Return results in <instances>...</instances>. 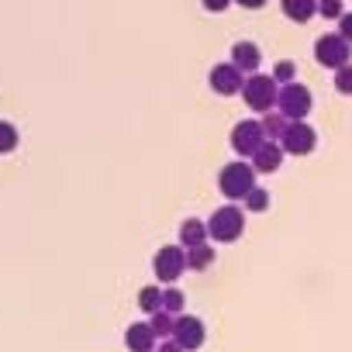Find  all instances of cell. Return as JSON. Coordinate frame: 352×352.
<instances>
[{"instance_id":"1","label":"cell","mask_w":352,"mask_h":352,"mask_svg":"<svg viewBox=\"0 0 352 352\" xmlns=\"http://www.w3.org/2000/svg\"><path fill=\"white\" fill-rule=\"evenodd\" d=\"M256 169H252V162H245V159H235V162H228L221 173H218V190L228 197V201H242L252 187H256Z\"/></svg>"},{"instance_id":"2","label":"cell","mask_w":352,"mask_h":352,"mask_svg":"<svg viewBox=\"0 0 352 352\" xmlns=\"http://www.w3.org/2000/svg\"><path fill=\"white\" fill-rule=\"evenodd\" d=\"M204 225H208V239H214V242H235L245 232V211L235 208V204H225Z\"/></svg>"},{"instance_id":"3","label":"cell","mask_w":352,"mask_h":352,"mask_svg":"<svg viewBox=\"0 0 352 352\" xmlns=\"http://www.w3.org/2000/svg\"><path fill=\"white\" fill-rule=\"evenodd\" d=\"M311 90L304 87V83H297V80H290V83H280V90H276V111L287 118V121H304L307 114H311Z\"/></svg>"},{"instance_id":"4","label":"cell","mask_w":352,"mask_h":352,"mask_svg":"<svg viewBox=\"0 0 352 352\" xmlns=\"http://www.w3.org/2000/svg\"><path fill=\"white\" fill-rule=\"evenodd\" d=\"M276 90H280V83H276L273 76H263V73H249V80L242 83L245 104H249L252 111H259V114H266V111L276 107Z\"/></svg>"},{"instance_id":"5","label":"cell","mask_w":352,"mask_h":352,"mask_svg":"<svg viewBox=\"0 0 352 352\" xmlns=\"http://www.w3.org/2000/svg\"><path fill=\"white\" fill-rule=\"evenodd\" d=\"M152 270L162 283H173L187 273V249L184 245H162L155 256H152Z\"/></svg>"},{"instance_id":"6","label":"cell","mask_w":352,"mask_h":352,"mask_svg":"<svg viewBox=\"0 0 352 352\" xmlns=\"http://www.w3.org/2000/svg\"><path fill=\"white\" fill-rule=\"evenodd\" d=\"M318 145V131L307 121H290L287 131L280 135V148L283 155H311Z\"/></svg>"},{"instance_id":"7","label":"cell","mask_w":352,"mask_h":352,"mask_svg":"<svg viewBox=\"0 0 352 352\" xmlns=\"http://www.w3.org/2000/svg\"><path fill=\"white\" fill-rule=\"evenodd\" d=\"M169 338L180 342L184 352H197V349L204 345V338H208V328H204L201 318H194V314H180V318H173V335H169Z\"/></svg>"},{"instance_id":"8","label":"cell","mask_w":352,"mask_h":352,"mask_svg":"<svg viewBox=\"0 0 352 352\" xmlns=\"http://www.w3.org/2000/svg\"><path fill=\"white\" fill-rule=\"evenodd\" d=\"M314 59L324 66V69H342L349 63V42L342 35H321L314 42Z\"/></svg>"},{"instance_id":"9","label":"cell","mask_w":352,"mask_h":352,"mask_svg":"<svg viewBox=\"0 0 352 352\" xmlns=\"http://www.w3.org/2000/svg\"><path fill=\"white\" fill-rule=\"evenodd\" d=\"M208 83H211V90H214V94H221V97H235V94H242L245 73H242L235 63H218V66L211 69Z\"/></svg>"},{"instance_id":"10","label":"cell","mask_w":352,"mask_h":352,"mask_svg":"<svg viewBox=\"0 0 352 352\" xmlns=\"http://www.w3.org/2000/svg\"><path fill=\"white\" fill-rule=\"evenodd\" d=\"M263 142H266V135H263L259 121H239V124L232 128V148L239 152V159H249Z\"/></svg>"},{"instance_id":"11","label":"cell","mask_w":352,"mask_h":352,"mask_svg":"<svg viewBox=\"0 0 352 352\" xmlns=\"http://www.w3.org/2000/svg\"><path fill=\"white\" fill-rule=\"evenodd\" d=\"M249 162H252V169H256V173H276V169H280V162H283V148H280V142L266 138V142L249 155Z\"/></svg>"},{"instance_id":"12","label":"cell","mask_w":352,"mask_h":352,"mask_svg":"<svg viewBox=\"0 0 352 352\" xmlns=\"http://www.w3.org/2000/svg\"><path fill=\"white\" fill-rule=\"evenodd\" d=\"M124 345H128V352H152V349L159 345V338H155V331L148 328V321H135V324H128V331H124Z\"/></svg>"},{"instance_id":"13","label":"cell","mask_w":352,"mask_h":352,"mask_svg":"<svg viewBox=\"0 0 352 352\" xmlns=\"http://www.w3.org/2000/svg\"><path fill=\"white\" fill-rule=\"evenodd\" d=\"M232 63H235L242 73H256L259 63H263V52H259V45H252V42H235V45H232Z\"/></svg>"},{"instance_id":"14","label":"cell","mask_w":352,"mask_h":352,"mask_svg":"<svg viewBox=\"0 0 352 352\" xmlns=\"http://www.w3.org/2000/svg\"><path fill=\"white\" fill-rule=\"evenodd\" d=\"M280 8H283V18L287 21L307 25L318 14V0H280Z\"/></svg>"},{"instance_id":"15","label":"cell","mask_w":352,"mask_h":352,"mask_svg":"<svg viewBox=\"0 0 352 352\" xmlns=\"http://www.w3.org/2000/svg\"><path fill=\"white\" fill-rule=\"evenodd\" d=\"M201 242H208V225L197 221V218H187L180 225V245L190 249V245H201Z\"/></svg>"},{"instance_id":"16","label":"cell","mask_w":352,"mask_h":352,"mask_svg":"<svg viewBox=\"0 0 352 352\" xmlns=\"http://www.w3.org/2000/svg\"><path fill=\"white\" fill-rule=\"evenodd\" d=\"M211 263H214V249H211L208 242H201V245H190V249H187V270L204 273Z\"/></svg>"},{"instance_id":"17","label":"cell","mask_w":352,"mask_h":352,"mask_svg":"<svg viewBox=\"0 0 352 352\" xmlns=\"http://www.w3.org/2000/svg\"><path fill=\"white\" fill-rule=\"evenodd\" d=\"M287 124H290V121H287V118H283V114H280L276 107H273V111H266V118L259 121L263 135H266V138H273V142H280V135L287 131Z\"/></svg>"},{"instance_id":"18","label":"cell","mask_w":352,"mask_h":352,"mask_svg":"<svg viewBox=\"0 0 352 352\" xmlns=\"http://www.w3.org/2000/svg\"><path fill=\"white\" fill-rule=\"evenodd\" d=\"M242 208H245V211H252V214H263V211L270 208V190H263V187H252V190L242 197Z\"/></svg>"},{"instance_id":"19","label":"cell","mask_w":352,"mask_h":352,"mask_svg":"<svg viewBox=\"0 0 352 352\" xmlns=\"http://www.w3.org/2000/svg\"><path fill=\"white\" fill-rule=\"evenodd\" d=\"M148 328L155 331V338H169V335H173V314L162 311V307L152 311V314H148Z\"/></svg>"},{"instance_id":"20","label":"cell","mask_w":352,"mask_h":352,"mask_svg":"<svg viewBox=\"0 0 352 352\" xmlns=\"http://www.w3.org/2000/svg\"><path fill=\"white\" fill-rule=\"evenodd\" d=\"M159 304H162V290H159V287H142V290H138V307H142V311L152 314V311H159Z\"/></svg>"},{"instance_id":"21","label":"cell","mask_w":352,"mask_h":352,"mask_svg":"<svg viewBox=\"0 0 352 352\" xmlns=\"http://www.w3.org/2000/svg\"><path fill=\"white\" fill-rule=\"evenodd\" d=\"M18 148V128L11 121H0V155H8Z\"/></svg>"},{"instance_id":"22","label":"cell","mask_w":352,"mask_h":352,"mask_svg":"<svg viewBox=\"0 0 352 352\" xmlns=\"http://www.w3.org/2000/svg\"><path fill=\"white\" fill-rule=\"evenodd\" d=\"M162 311H169V314H180L184 311V294L176 290V287H169V290H162V304H159Z\"/></svg>"},{"instance_id":"23","label":"cell","mask_w":352,"mask_h":352,"mask_svg":"<svg viewBox=\"0 0 352 352\" xmlns=\"http://www.w3.org/2000/svg\"><path fill=\"white\" fill-rule=\"evenodd\" d=\"M335 90L352 97V63H345L342 69H335Z\"/></svg>"},{"instance_id":"24","label":"cell","mask_w":352,"mask_h":352,"mask_svg":"<svg viewBox=\"0 0 352 352\" xmlns=\"http://www.w3.org/2000/svg\"><path fill=\"white\" fill-rule=\"evenodd\" d=\"M318 14L328 18V21H338L342 18V0H318Z\"/></svg>"},{"instance_id":"25","label":"cell","mask_w":352,"mask_h":352,"mask_svg":"<svg viewBox=\"0 0 352 352\" xmlns=\"http://www.w3.org/2000/svg\"><path fill=\"white\" fill-rule=\"evenodd\" d=\"M294 73H297V69H294V63H290V59H283V63H276L273 80H276V83H290V80H294Z\"/></svg>"},{"instance_id":"26","label":"cell","mask_w":352,"mask_h":352,"mask_svg":"<svg viewBox=\"0 0 352 352\" xmlns=\"http://www.w3.org/2000/svg\"><path fill=\"white\" fill-rule=\"evenodd\" d=\"M338 35H342L345 42H352V11H342V18H338Z\"/></svg>"},{"instance_id":"27","label":"cell","mask_w":352,"mask_h":352,"mask_svg":"<svg viewBox=\"0 0 352 352\" xmlns=\"http://www.w3.org/2000/svg\"><path fill=\"white\" fill-rule=\"evenodd\" d=\"M204 4V11H211V14H221V11H228V4L232 0H201Z\"/></svg>"},{"instance_id":"28","label":"cell","mask_w":352,"mask_h":352,"mask_svg":"<svg viewBox=\"0 0 352 352\" xmlns=\"http://www.w3.org/2000/svg\"><path fill=\"white\" fill-rule=\"evenodd\" d=\"M155 352H184V349H180V342H176V338H159V349Z\"/></svg>"},{"instance_id":"29","label":"cell","mask_w":352,"mask_h":352,"mask_svg":"<svg viewBox=\"0 0 352 352\" xmlns=\"http://www.w3.org/2000/svg\"><path fill=\"white\" fill-rule=\"evenodd\" d=\"M235 4H239V8H249V11H256V8H263V4H266V0H235Z\"/></svg>"},{"instance_id":"30","label":"cell","mask_w":352,"mask_h":352,"mask_svg":"<svg viewBox=\"0 0 352 352\" xmlns=\"http://www.w3.org/2000/svg\"><path fill=\"white\" fill-rule=\"evenodd\" d=\"M152 352H155V349H152Z\"/></svg>"}]
</instances>
